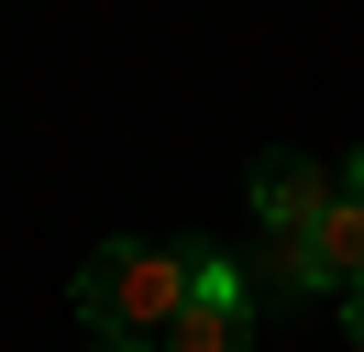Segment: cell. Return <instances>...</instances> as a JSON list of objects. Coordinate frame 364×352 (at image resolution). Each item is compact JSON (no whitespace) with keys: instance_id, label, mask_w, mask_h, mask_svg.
Returning a JSON list of instances; mask_svg holds the SVG:
<instances>
[{"instance_id":"obj_3","label":"cell","mask_w":364,"mask_h":352,"mask_svg":"<svg viewBox=\"0 0 364 352\" xmlns=\"http://www.w3.org/2000/svg\"><path fill=\"white\" fill-rule=\"evenodd\" d=\"M309 275H320V286H342V297L364 286V209H353L342 187H331V209L309 220Z\"/></svg>"},{"instance_id":"obj_6","label":"cell","mask_w":364,"mask_h":352,"mask_svg":"<svg viewBox=\"0 0 364 352\" xmlns=\"http://www.w3.org/2000/svg\"><path fill=\"white\" fill-rule=\"evenodd\" d=\"M342 330H353V341H364V286H353V297H342Z\"/></svg>"},{"instance_id":"obj_4","label":"cell","mask_w":364,"mask_h":352,"mask_svg":"<svg viewBox=\"0 0 364 352\" xmlns=\"http://www.w3.org/2000/svg\"><path fill=\"white\" fill-rule=\"evenodd\" d=\"M243 341H254L243 297H188L177 319H166V352H243Z\"/></svg>"},{"instance_id":"obj_1","label":"cell","mask_w":364,"mask_h":352,"mask_svg":"<svg viewBox=\"0 0 364 352\" xmlns=\"http://www.w3.org/2000/svg\"><path fill=\"white\" fill-rule=\"evenodd\" d=\"M188 308V264L166 242H100L77 264V319L100 341H166V319Z\"/></svg>"},{"instance_id":"obj_5","label":"cell","mask_w":364,"mask_h":352,"mask_svg":"<svg viewBox=\"0 0 364 352\" xmlns=\"http://www.w3.org/2000/svg\"><path fill=\"white\" fill-rule=\"evenodd\" d=\"M342 198H353V209H364V154H353V165H342Z\"/></svg>"},{"instance_id":"obj_7","label":"cell","mask_w":364,"mask_h":352,"mask_svg":"<svg viewBox=\"0 0 364 352\" xmlns=\"http://www.w3.org/2000/svg\"><path fill=\"white\" fill-rule=\"evenodd\" d=\"M100 352H144V341H100Z\"/></svg>"},{"instance_id":"obj_2","label":"cell","mask_w":364,"mask_h":352,"mask_svg":"<svg viewBox=\"0 0 364 352\" xmlns=\"http://www.w3.org/2000/svg\"><path fill=\"white\" fill-rule=\"evenodd\" d=\"M254 209L276 220V242H298L320 209H331V176H320L309 154H265V165H254Z\"/></svg>"}]
</instances>
